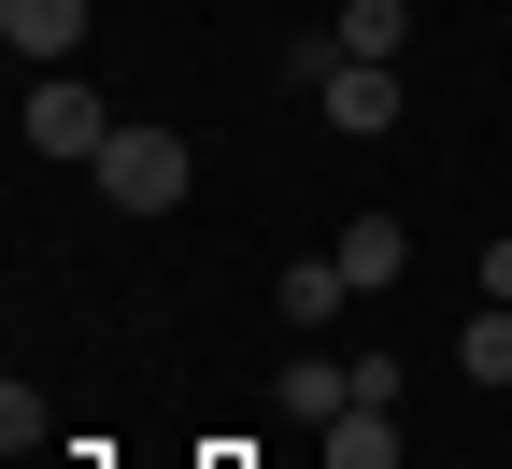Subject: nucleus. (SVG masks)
I'll return each mask as SVG.
<instances>
[{
	"label": "nucleus",
	"instance_id": "obj_1",
	"mask_svg": "<svg viewBox=\"0 0 512 469\" xmlns=\"http://www.w3.org/2000/svg\"><path fill=\"white\" fill-rule=\"evenodd\" d=\"M86 171H100V199H114V214H171V199L200 185V157H185L171 128H143V114H128V128H114V143H100Z\"/></svg>",
	"mask_w": 512,
	"mask_h": 469
},
{
	"label": "nucleus",
	"instance_id": "obj_2",
	"mask_svg": "<svg viewBox=\"0 0 512 469\" xmlns=\"http://www.w3.org/2000/svg\"><path fill=\"white\" fill-rule=\"evenodd\" d=\"M114 128H128V114H114L86 72H43V86H29V157H72V171H86Z\"/></svg>",
	"mask_w": 512,
	"mask_h": 469
},
{
	"label": "nucleus",
	"instance_id": "obj_3",
	"mask_svg": "<svg viewBox=\"0 0 512 469\" xmlns=\"http://www.w3.org/2000/svg\"><path fill=\"white\" fill-rule=\"evenodd\" d=\"M313 114H328L342 143H384V128H399V72H384V57H342V72H328V100H313Z\"/></svg>",
	"mask_w": 512,
	"mask_h": 469
},
{
	"label": "nucleus",
	"instance_id": "obj_4",
	"mask_svg": "<svg viewBox=\"0 0 512 469\" xmlns=\"http://www.w3.org/2000/svg\"><path fill=\"white\" fill-rule=\"evenodd\" d=\"M328 256H342V285H356V299H384V285L413 271V228H399V214H342Z\"/></svg>",
	"mask_w": 512,
	"mask_h": 469
},
{
	"label": "nucleus",
	"instance_id": "obj_5",
	"mask_svg": "<svg viewBox=\"0 0 512 469\" xmlns=\"http://www.w3.org/2000/svg\"><path fill=\"white\" fill-rule=\"evenodd\" d=\"M0 43L29 57V72H72V43H86V0H0Z\"/></svg>",
	"mask_w": 512,
	"mask_h": 469
},
{
	"label": "nucleus",
	"instance_id": "obj_6",
	"mask_svg": "<svg viewBox=\"0 0 512 469\" xmlns=\"http://www.w3.org/2000/svg\"><path fill=\"white\" fill-rule=\"evenodd\" d=\"M356 413V356H285V427H342Z\"/></svg>",
	"mask_w": 512,
	"mask_h": 469
},
{
	"label": "nucleus",
	"instance_id": "obj_7",
	"mask_svg": "<svg viewBox=\"0 0 512 469\" xmlns=\"http://www.w3.org/2000/svg\"><path fill=\"white\" fill-rule=\"evenodd\" d=\"M342 299H356V285H342V256H285V285H271V313L299 327V342H313V327H328Z\"/></svg>",
	"mask_w": 512,
	"mask_h": 469
},
{
	"label": "nucleus",
	"instance_id": "obj_8",
	"mask_svg": "<svg viewBox=\"0 0 512 469\" xmlns=\"http://www.w3.org/2000/svg\"><path fill=\"white\" fill-rule=\"evenodd\" d=\"M342 57H384V72H399V43H413V0H342Z\"/></svg>",
	"mask_w": 512,
	"mask_h": 469
},
{
	"label": "nucleus",
	"instance_id": "obj_9",
	"mask_svg": "<svg viewBox=\"0 0 512 469\" xmlns=\"http://www.w3.org/2000/svg\"><path fill=\"white\" fill-rule=\"evenodd\" d=\"M456 370H470V384H512V299H484V313L456 327Z\"/></svg>",
	"mask_w": 512,
	"mask_h": 469
},
{
	"label": "nucleus",
	"instance_id": "obj_10",
	"mask_svg": "<svg viewBox=\"0 0 512 469\" xmlns=\"http://www.w3.org/2000/svg\"><path fill=\"white\" fill-rule=\"evenodd\" d=\"M328 72H342V29H285V86L328 100Z\"/></svg>",
	"mask_w": 512,
	"mask_h": 469
},
{
	"label": "nucleus",
	"instance_id": "obj_11",
	"mask_svg": "<svg viewBox=\"0 0 512 469\" xmlns=\"http://www.w3.org/2000/svg\"><path fill=\"white\" fill-rule=\"evenodd\" d=\"M484 299H512V228H498V242H484Z\"/></svg>",
	"mask_w": 512,
	"mask_h": 469
}]
</instances>
